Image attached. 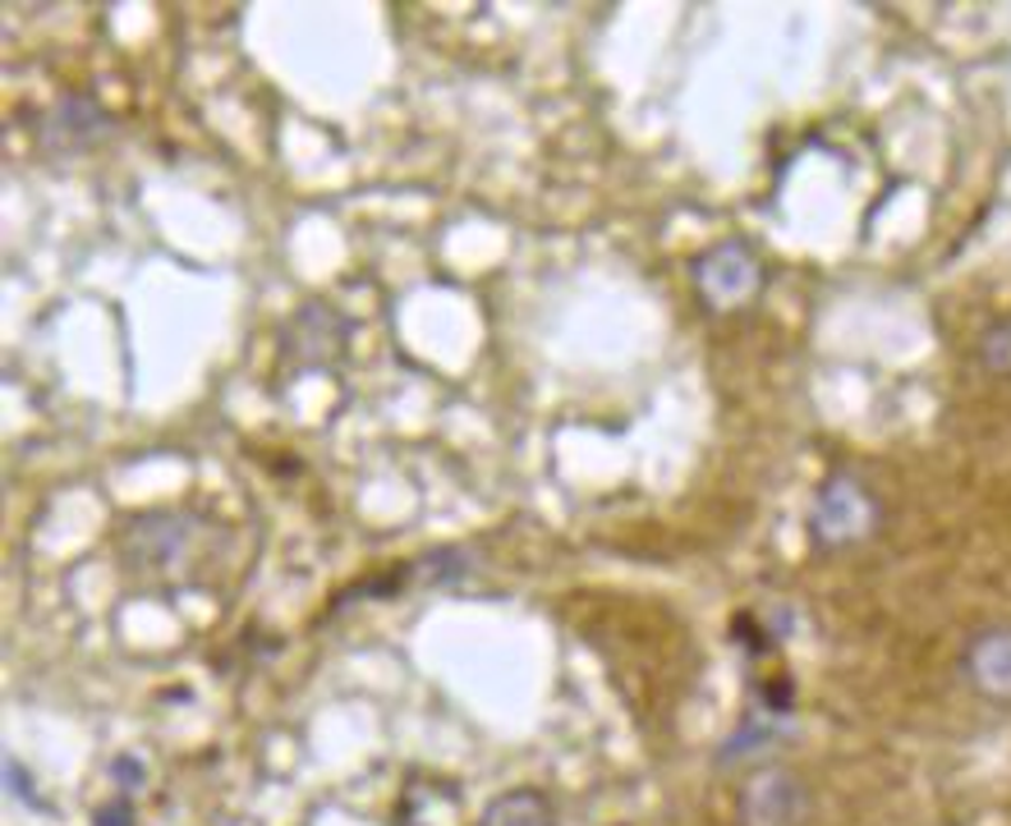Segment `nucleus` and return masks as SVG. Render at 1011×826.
<instances>
[{"mask_svg":"<svg viewBox=\"0 0 1011 826\" xmlns=\"http://www.w3.org/2000/svg\"><path fill=\"white\" fill-rule=\"evenodd\" d=\"M208 520L198 510H148L133 514L116 537V561L143 583L176 578L193 565Z\"/></svg>","mask_w":1011,"mask_h":826,"instance_id":"1","label":"nucleus"},{"mask_svg":"<svg viewBox=\"0 0 1011 826\" xmlns=\"http://www.w3.org/2000/svg\"><path fill=\"white\" fill-rule=\"evenodd\" d=\"M474 570V551L469 546H437V551H423L419 561H404L396 570H382V574H368L359 583L331 602V611H341L350 602H387V597H400V593H419V588H442V583H456Z\"/></svg>","mask_w":1011,"mask_h":826,"instance_id":"2","label":"nucleus"},{"mask_svg":"<svg viewBox=\"0 0 1011 826\" xmlns=\"http://www.w3.org/2000/svg\"><path fill=\"white\" fill-rule=\"evenodd\" d=\"M879 524V501L855 473H832L814 505V537L819 546H855Z\"/></svg>","mask_w":1011,"mask_h":826,"instance_id":"3","label":"nucleus"},{"mask_svg":"<svg viewBox=\"0 0 1011 826\" xmlns=\"http://www.w3.org/2000/svg\"><path fill=\"white\" fill-rule=\"evenodd\" d=\"M735 817H740V826H804L809 785L791 767H759L740 785Z\"/></svg>","mask_w":1011,"mask_h":826,"instance_id":"4","label":"nucleus"},{"mask_svg":"<svg viewBox=\"0 0 1011 826\" xmlns=\"http://www.w3.org/2000/svg\"><path fill=\"white\" fill-rule=\"evenodd\" d=\"M694 285L713 313H731V308H745L759 294L763 266H759L754 249H745V244H718L708 258H699Z\"/></svg>","mask_w":1011,"mask_h":826,"instance_id":"5","label":"nucleus"},{"mask_svg":"<svg viewBox=\"0 0 1011 826\" xmlns=\"http://www.w3.org/2000/svg\"><path fill=\"white\" fill-rule=\"evenodd\" d=\"M116 129V115L88 92L60 97L42 115V152L47 157H83Z\"/></svg>","mask_w":1011,"mask_h":826,"instance_id":"6","label":"nucleus"},{"mask_svg":"<svg viewBox=\"0 0 1011 826\" xmlns=\"http://www.w3.org/2000/svg\"><path fill=\"white\" fill-rule=\"evenodd\" d=\"M961 666L984 698H1011V625H989L974 634Z\"/></svg>","mask_w":1011,"mask_h":826,"instance_id":"7","label":"nucleus"},{"mask_svg":"<svg viewBox=\"0 0 1011 826\" xmlns=\"http://www.w3.org/2000/svg\"><path fill=\"white\" fill-rule=\"evenodd\" d=\"M479 826H561L557 822V808L552 799L543 795V789H529V785H515V789H506V795H497Z\"/></svg>","mask_w":1011,"mask_h":826,"instance_id":"8","label":"nucleus"},{"mask_svg":"<svg viewBox=\"0 0 1011 826\" xmlns=\"http://www.w3.org/2000/svg\"><path fill=\"white\" fill-rule=\"evenodd\" d=\"M974 359H980L984 372H998V376L1011 372V318L1007 322H993L980 335V344H974Z\"/></svg>","mask_w":1011,"mask_h":826,"instance_id":"9","label":"nucleus"},{"mask_svg":"<svg viewBox=\"0 0 1011 826\" xmlns=\"http://www.w3.org/2000/svg\"><path fill=\"white\" fill-rule=\"evenodd\" d=\"M97 826H129V804H116L111 813H97Z\"/></svg>","mask_w":1011,"mask_h":826,"instance_id":"10","label":"nucleus"}]
</instances>
